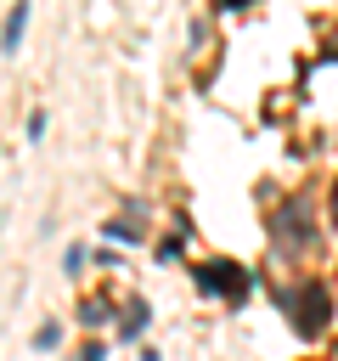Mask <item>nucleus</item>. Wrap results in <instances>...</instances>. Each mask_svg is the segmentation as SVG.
<instances>
[{"label": "nucleus", "mask_w": 338, "mask_h": 361, "mask_svg": "<svg viewBox=\"0 0 338 361\" xmlns=\"http://www.w3.org/2000/svg\"><path fill=\"white\" fill-rule=\"evenodd\" d=\"M197 288L214 293V299H248V293H254V276H248L237 259H203V265H197Z\"/></svg>", "instance_id": "2"}, {"label": "nucleus", "mask_w": 338, "mask_h": 361, "mask_svg": "<svg viewBox=\"0 0 338 361\" xmlns=\"http://www.w3.org/2000/svg\"><path fill=\"white\" fill-rule=\"evenodd\" d=\"M304 243H310V203L293 197V203H282V214H276V248L293 254V248H304Z\"/></svg>", "instance_id": "3"}, {"label": "nucleus", "mask_w": 338, "mask_h": 361, "mask_svg": "<svg viewBox=\"0 0 338 361\" xmlns=\"http://www.w3.org/2000/svg\"><path fill=\"white\" fill-rule=\"evenodd\" d=\"M34 344H39V350H56V344H62V327H56V322H45V327L34 333Z\"/></svg>", "instance_id": "7"}, {"label": "nucleus", "mask_w": 338, "mask_h": 361, "mask_svg": "<svg viewBox=\"0 0 338 361\" xmlns=\"http://www.w3.org/2000/svg\"><path fill=\"white\" fill-rule=\"evenodd\" d=\"M287 316H293V327H299L304 338H315V333L332 322V299H327V288H321V282H299V288L287 293Z\"/></svg>", "instance_id": "1"}, {"label": "nucleus", "mask_w": 338, "mask_h": 361, "mask_svg": "<svg viewBox=\"0 0 338 361\" xmlns=\"http://www.w3.org/2000/svg\"><path fill=\"white\" fill-rule=\"evenodd\" d=\"M332 214H338V192H332Z\"/></svg>", "instance_id": "10"}, {"label": "nucleus", "mask_w": 338, "mask_h": 361, "mask_svg": "<svg viewBox=\"0 0 338 361\" xmlns=\"http://www.w3.org/2000/svg\"><path fill=\"white\" fill-rule=\"evenodd\" d=\"M101 355H107L101 344H84V350H79V361H101Z\"/></svg>", "instance_id": "9"}, {"label": "nucleus", "mask_w": 338, "mask_h": 361, "mask_svg": "<svg viewBox=\"0 0 338 361\" xmlns=\"http://www.w3.org/2000/svg\"><path fill=\"white\" fill-rule=\"evenodd\" d=\"M39 135H45V113L34 107V113H28V141H39Z\"/></svg>", "instance_id": "8"}, {"label": "nucleus", "mask_w": 338, "mask_h": 361, "mask_svg": "<svg viewBox=\"0 0 338 361\" xmlns=\"http://www.w3.org/2000/svg\"><path fill=\"white\" fill-rule=\"evenodd\" d=\"M101 231H107V237H118V243H141V231H135L130 220H107Z\"/></svg>", "instance_id": "6"}, {"label": "nucleus", "mask_w": 338, "mask_h": 361, "mask_svg": "<svg viewBox=\"0 0 338 361\" xmlns=\"http://www.w3.org/2000/svg\"><path fill=\"white\" fill-rule=\"evenodd\" d=\"M23 34H28V6H11V11H6V23H0V51L11 56V51L23 45Z\"/></svg>", "instance_id": "4"}, {"label": "nucleus", "mask_w": 338, "mask_h": 361, "mask_svg": "<svg viewBox=\"0 0 338 361\" xmlns=\"http://www.w3.org/2000/svg\"><path fill=\"white\" fill-rule=\"evenodd\" d=\"M146 333V305L141 299H130V310H124V327H118V338H141Z\"/></svg>", "instance_id": "5"}]
</instances>
